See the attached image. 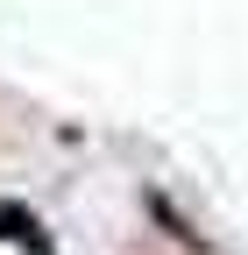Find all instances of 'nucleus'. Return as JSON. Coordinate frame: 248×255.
<instances>
[{"label": "nucleus", "instance_id": "f257e3e1", "mask_svg": "<svg viewBox=\"0 0 248 255\" xmlns=\"http://www.w3.org/2000/svg\"><path fill=\"white\" fill-rule=\"evenodd\" d=\"M135 199H142V213H149V227H156V234H163L170 248H184V255H220V248H213V234H206L199 220H192V213H184V206L170 199L163 184H142Z\"/></svg>", "mask_w": 248, "mask_h": 255}, {"label": "nucleus", "instance_id": "f03ea898", "mask_svg": "<svg viewBox=\"0 0 248 255\" xmlns=\"http://www.w3.org/2000/svg\"><path fill=\"white\" fill-rule=\"evenodd\" d=\"M0 248H14V255H57V234H50V220L28 199H0Z\"/></svg>", "mask_w": 248, "mask_h": 255}]
</instances>
